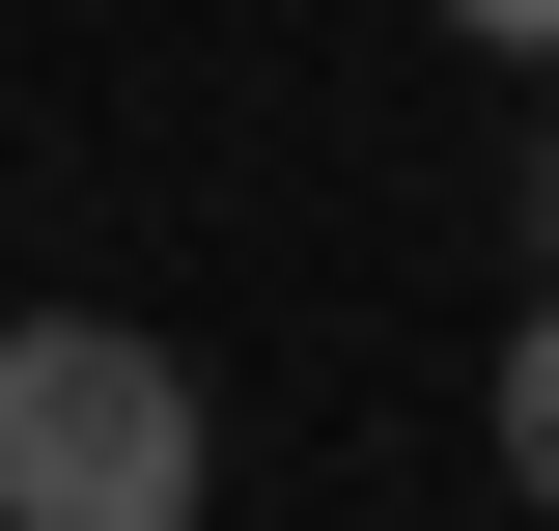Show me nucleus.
Listing matches in <instances>:
<instances>
[{"mask_svg": "<svg viewBox=\"0 0 559 531\" xmlns=\"http://www.w3.org/2000/svg\"><path fill=\"white\" fill-rule=\"evenodd\" d=\"M448 28H476V57H559V0H448Z\"/></svg>", "mask_w": 559, "mask_h": 531, "instance_id": "obj_3", "label": "nucleus"}, {"mask_svg": "<svg viewBox=\"0 0 559 531\" xmlns=\"http://www.w3.org/2000/svg\"><path fill=\"white\" fill-rule=\"evenodd\" d=\"M532 280H559V113H532Z\"/></svg>", "mask_w": 559, "mask_h": 531, "instance_id": "obj_4", "label": "nucleus"}, {"mask_svg": "<svg viewBox=\"0 0 559 531\" xmlns=\"http://www.w3.org/2000/svg\"><path fill=\"white\" fill-rule=\"evenodd\" d=\"M503 504H559V280H532V335H503Z\"/></svg>", "mask_w": 559, "mask_h": 531, "instance_id": "obj_2", "label": "nucleus"}, {"mask_svg": "<svg viewBox=\"0 0 559 531\" xmlns=\"http://www.w3.org/2000/svg\"><path fill=\"white\" fill-rule=\"evenodd\" d=\"M224 475V420H197V364L140 308H28L0 335V531H168Z\"/></svg>", "mask_w": 559, "mask_h": 531, "instance_id": "obj_1", "label": "nucleus"}]
</instances>
